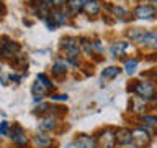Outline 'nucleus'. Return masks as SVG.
<instances>
[{
    "mask_svg": "<svg viewBox=\"0 0 157 148\" xmlns=\"http://www.w3.org/2000/svg\"><path fill=\"white\" fill-rule=\"evenodd\" d=\"M0 133H2V135H8V123L7 122L0 123Z\"/></svg>",
    "mask_w": 157,
    "mask_h": 148,
    "instance_id": "obj_27",
    "label": "nucleus"
},
{
    "mask_svg": "<svg viewBox=\"0 0 157 148\" xmlns=\"http://www.w3.org/2000/svg\"><path fill=\"white\" fill-rule=\"evenodd\" d=\"M129 49V43L124 41V39H118V41H113L110 44V54L111 58H123Z\"/></svg>",
    "mask_w": 157,
    "mask_h": 148,
    "instance_id": "obj_9",
    "label": "nucleus"
},
{
    "mask_svg": "<svg viewBox=\"0 0 157 148\" xmlns=\"http://www.w3.org/2000/svg\"><path fill=\"white\" fill-rule=\"evenodd\" d=\"M132 92L136 94L137 97H141L142 101H154L157 97L155 94V86L151 81H134L132 84Z\"/></svg>",
    "mask_w": 157,
    "mask_h": 148,
    "instance_id": "obj_1",
    "label": "nucleus"
},
{
    "mask_svg": "<svg viewBox=\"0 0 157 148\" xmlns=\"http://www.w3.org/2000/svg\"><path fill=\"white\" fill-rule=\"evenodd\" d=\"M95 138H97L98 148H115L116 145L115 130H111V128H103L101 132H98Z\"/></svg>",
    "mask_w": 157,
    "mask_h": 148,
    "instance_id": "obj_4",
    "label": "nucleus"
},
{
    "mask_svg": "<svg viewBox=\"0 0 157 148\" xmlns=\"http://www.w3.org/2000/svg\"><path fill=\"white\" fill-rule=\"evenodd\" d=\"M131 110H134V112H144L146 110V101H142L141 97L134 96V97H132V101H131Z\"/></svg>",
    "mask_w": 157,
    "mask_h": 148,
    "instance_id": "obj_23",
    "label": "nucleus"
},
{
    "mask_svg": "<svg viewBox=\"0 0 157 148\" xmlns=\"http://www.w3.org/2000/svg\"><path fill=\"white\" fill-rule=\"evenodd\" d=\"M66 148H78V146H77V145H75V143H74V142H72V143H69V145H67Z\"/></svg>",
    "mask_w": 157,
    "mask_h": 148,
    "instance_id": "obj_30",
    "label": "nucleus"
},
{
    "mask_svg": "<svg viewBox=\"0 0 157 148\" xmlns=\"http://www.w3.org/2000/svg\"><path fill=\"white\" fill-rule=\"evenodd\" d=\"M57 115H52V112H49L46 117H43L41 120H39V128H41L43 132H51L54 128L57 127Z\"/></svg>",
    "mask_w": 157,
    "mask_h": 148,
    "instance_id": "obj_12",
    "label": "nucleus"
},
{
    "mask_svg": "<svg viewBox=\"0 0 157 148\" xmlns=\"http://www.w3.org/2000/svg\"><path fill=\"white\" fill-rule=\"evenodd\" d=\"M85 3H87V0H67V2H66V8L69 10V13L77 15V13L83 12Z\"/></svg>",
    "mask_w": 157,
    "mask_h": 148,
    "instance_id": "obj_16",
    "label": "nucleus"
},
{
    "mask_svg": "<svg viewBox=\"0 0 157 148\" xmlns=\"http://www.w3.org/2000/svg\"><path fill=\"white\" fill-rule=\"evenodd\" d=\"M0 10H2V0H0Z\"/></svg>",
    "mask_w": 157,
    "mask_h": 148,
    "instance_id": "obj_31",
    "label": "nucleus"
},
{
    "mask_svg": "<svg viewBox=\"0 0 157 148\" xmlns=\"http://www.w3.org/2000/svg\"><path fill=\"white\" fill-rule=\"evenodd\" d=\"M101 2L100 0H87L85 7H83V13L87 17H97L101 13Z\"/></svg>",
    "mask_w": 157,
    "mask_h": 148,
    "instance_id": "obj_14",
    "label": "nucleus"
},
{
    "mask_svg": "<svg viewBox=\"0 0 157 148\" xmlns=\"http://www.w3.org/2000/svg\"><path fill=\"white\" fill-rule=\"evenodd\" d=\"M92 46H93V51H97V53H103V51H105V48H103V44H101L100 39H93Z\"/></svg>",
    "mask_w": 157,
    "mask_h": 148,
    "instance_id": "obj_26",
    "label": "nucleus"
},
{
    "mask_svg": "<svg viewBox=\"0 0 157 148\" xmlns=\"http://www.w3.org/2000/svg\"><path fill=\"white\" fill-rule=\"evenodd\" d=\"M67 69H69V63L66 61V59H57V61H54V64H52V74L56 77L66 76Z\"/></svg>",
    "mask_w": 157,
    "mask_h": 148,
    "instance_id": "obj_15",
    "label": "nucleus"
},
{
    "mask_svg": "<svg viewBox=\"0 0 157 148\" xmlns=\"http://www.w3.org/2000/svg\"><path fill=\"white\" fill-rule=\"evenodd\" d=\"M36 79H38L39 82H43L44 86H46V87L49 89V91H52V87H54V86H52L51 79H49V77H48V76H46V74H44V72H41V74H38V77H36Z\"/></svg>",
    "mask_w": 157,
    "mask_h": 148,
    "instance_id": "obj_25",
    "label": "nucleus"
},
{
    "mask_svg": "<svg viewBox=\"0 0 157 148\" xmlns=\"http://www.w3.org/2000/svg\"><path fill=\"white\" fill-rule=\"evenodd\" d=\"M49 17H51V20L54 22L56 27H62V25H66L69 22L71 13H69V10L66 7H61V8H52L49 12Z\"/></svg>",
    "mask_w": 157,
    "mask_h": 148,
    "instance_id": "obj_6",
    "label": "nucleus"
},
{
    "mask_svg": "<svg viewBox=\"0 0 157 148\" xmlns=\"http://www.w3.org/2000/svg\"><path fill=\"white\" fill-rule=\"evenodd\" d=\"M141 122H144V125L154 127V125H157V117L155 115H147V113H142V115H141Z\"/></svg>",
    "mask_w": 157,
    "mask_h": 148,
    "instance_id": "obj_24",
    "label": "nucleus"
},
{
    "mask_svg": "<svg viewBox=\"0 0 157 148\" xmlns=\"http://www.w3.org/2000/svg\"><path fill=\"white\" fill-rule=\"evenodd\" d=\"M31 92H33V96H34V101H41V97H44L46 94L49 92V89L44 86L43 82H39L38 79H36V82L33 84V87H31Z\"/></svg>",
    "mask_w": 157,
    "mask_h": 148,
    "instance_id": "obj_18",
    "label": "nucleus"
},
{
    "mask_svg": "<svg viewBox=\"0 0 157 148\" xmlns=\"http://www.w3.org/2000/svg\"><path fill=\"white\" fill-rule=\"evenodd\" d=\"M151 2V5H152V8L155 10V13H157V0H149Z\"/></svg>",
    "mask_w": 157,
    "mask_h": 148,
    "instance_id": "obj_29",
    "label": "nucleus"
},
{
    "mask_svg": "<svg viewBox=\"0 0 157 148\" xmlns=\"http://www.w3.org/2000/svg\"><path fill=\"white\" fill-rule=\"evenodd\" d=\"M10 137H12L13 143H17V145H20V146L26 145V142H28V138H26V133H25L23 127H20V125H13V127H12V132H10Z\"/></svg>",
    "mask_w": 157,
    "mask_h": 148,
    "instance_id": "obj_13",
    "label": "nucleus"
},
{
    "mask_svg": "<svg viewBox=\"0 0 157 148\" xmlns=\"http://www.w3.org/2000/svg\"><path fill=\"white\" fill-rule=\"evenodd\" d=\"M61 49L66 51V58L69 56H80V41L75 36H64L61 39Z\"/></svg>",
    "mask_w": 157,
    "mask_h": 148,
    "instance_id": "obj_3",
    "label": "nucleus"
},
{
    "mask_svg": "<svg viewBox=\"0 0 157 148\" xmlns=\"http://www.w3.org/2000/svg\"><path fill=\"white\" fill-rule=\"evenodd\" d=\"M151 132L152 128L149 125H139L132 130V145L136 148H146L151 143Z\"/></svg>",
    "mask_w": 157,
    "mask_h": 148,
    "instance_id": "obj_2",
    "label": "nucleus"
},
{
    "mask_svg": "<svg viewBox=\"0 0 157 148\" xmlns=\"http://www.w3.org/2000/svg\"><path fill=\"white\" fill-rule=\"evenodd\" d=\"M144 33H146V30H142V28H131L129 31L126 33V36L129 38L131 41L139 43V41H141V38L144 36Z\"/></svg>",
    "mask_w": 157,
    "mask_h": 148,
    "instance_id": "obj_22",
    "label": "nucleus"
},
{
    "mask_svg": "<svg viewBox=\"0 0 157 148\" xmlns=\"http://www.w3.org/2000/svg\"><path fill=\"white\" fill-rule=\"evenodd\" d=\"M74 143H75L78 148H98L97 138L92 137V135H85V133L77 135L75 140H74Z\"/></svg>",
    "mask_w": 157,
    "mask_h": 148,
    "instance_id": "obj_10",
    "label": "nucleus"
},
{
    "mask_svg": "<svg viewBox=\"0 0 157 148\" xmlns=\"http://www.w3.org/2000/svg\"><path fill=\"white\" fill-rule=\"evenodd\" d=\"M34 143H36L39 148H48L52 143V138L41 132V133H36V135H34Z\"/></svg>",
    "mask_w": 157,
    "mask_h": 148,
    "instance_id": "obj_20",
    "label": "nucleus"
},
{
    "mask_svg": "<svg viewBox=\"0 0 157 148\" xmlns=\"http://www.w3.org/2000/svg\"><path fill=\"white\" fill-rule=\"evenodd\" d=\"M106 8L111 12V17H115L116 22H129L132 18L129 10H126L121 5H106Z\"/></svg>",
    "mask_w": 157,
    "mask_h": 148,
    "instance_id": "obj_7",
    "label": "nucleus"
},
{
    "mask_svg": "<svg viewBox=\"0 0 157 148\" xmlns=\"http://www.w3.org/2000/svg\"><path fill=\"white\" fill-rule=\"evenodd\" d=\"M139 44H142V46H154V48H157V31H154V30H147V31L144 33V36L141 38Z\"/></svg>",
    "mask_w": 157,
    "mask_h": 148,
    "instance_id": "obj_17",
    "label": "nucleus"
},
{
    "mask_svg": "<svg viewBox=\"0 0 157 148\" xmlns=\"http://www.w3.org/2000/svg\"><path fill=\"white\" fill-rule=\"evenodd\" d=\"M3 44L0 46V54H2L3 58H13L17 56V53L20 51V44L17 41H12V39L8 38H3Z\"/></svg>",
    "mask_w": 157,
    "mask_h": 148,
    "instance_id": "obj_8",
    "label": "nucleus"
},
{
    "mask_svg": "<svg viewBox=\"0 0 157 148\" xmlns=\"http://www.w3.org/2000/svg\"><path fill=\"white\" fill-rule=\"evenodd\" d=\"M137 66H139V61H137L136 58H128L124 61V72L128 76H132V74L136 72Z\"/></svg>",
    "mask_w": 157,
    "mask_h": 148,
    "instance_id": "obj_21",
    "label": "nucleus"
},
{
    "mask_svg": "<svg viewBox=\"0 0 157 148\" xmlns=\"http://www.w3.org/2000/svg\"><path fill=\"white\" fill-rule=\"evenodd\" d=\"M115 137L118 145H132V130H129V128H118V130H115Z\"/></svg>",
    "mask_w": 157,
    "mask_h": 148,
    "instance_id": "obj_11",
    "label": "nucleus"
},
{
    "mask_svg": "<svg viewBox=\"0 0 157 148\" xmlns=\"http://www.w3.org/2000/svg\"><path fill=\"white\" fill-rule=\"evenodd\" d=\"M121 69L118 66H108L101 71V81H110V79H115L116 76H120Z\"/></svg>",
    "mask_w": 157,
    "mask_h": 148,
    "instance_id": "obj_19",
    "label": "nucleus"
},
{
    "mask_svg": "<svg viewBox=\"0 0 157 148\" xmlns=\"http://www.w3.org/2000/svg\"><path fill=\"white\" fill-rule=\"evenodd\" d=\"M132 17L137 20H154L157 17L155 10L152 8L151 3H139L132 10Z\"/></svg>",
    "mask_w": 157,
    "mask_h": 148,
    "instance_id": "obj_5",
    "label": "nucleus"
},
{
    "mask_svg": "<svg viewBox=\"0 0 157 148\" xmlns=\"http://www.w3.org/2000/svg\"><path fill=\"white\" fill-rule=\"evenodd\" d=\"M52 101H67V96L66 94H57V96H51Z\"/></svg>",
    "mask_w": 157,
    "mask_h": 148,
    "instance_id": "obj_28",
    "label": "nucleus"
}]
</instances>
